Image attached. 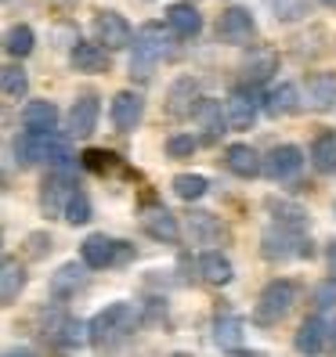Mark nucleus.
Returning <instances> with one entry per match:
<instances>
[{
	"instance_id": "6ab92c4d",
	"label": "nucleus",
	"mask_w": 336,
	"mask_h": 357,
	"mask_svg": "<svg viewBox=\"0 0 336 357\" xmlns=\"http://www.w3.org/2000/svg\"><path fill=\"white\" fill-rule=\"evenodd\" d=\"M166 26H170V33L174 36H181V40H192V36H199L203 33V15H199V8H192V4H170L166 8Z\"/></svg>"
},
{
	"instance_id": "0eeeda50",
	"label": "nucleus",
	"mask_w": 336,
	"mask_h": 357,
	"mask_svg": "<svg viewBox=\"0 0 336 357\" xmlns=\"http://www.w3.org/2000/svg\"><path fill=\"white\" fill-rule=\"evenodd\" d=\"M261 253H264V260H293V257L311 253V249H304V231L271 224L261 235Z\"/></svg>"
},
{
	"instance_id": "2eb2a0df",
	"label": "nucleus",
	"mask_w": 336,
	"mask_h": 357,
	"mask_svg": "<svg viewBox=\"0 0 336 357\" xmlns=\"http://www.w3.org/2000/svg\"><path fill=\"white\" fill-rule=\"evenodd\" d=\"M326 343H329V325L319 318V314H314V318H304L297 335H293V347H297V354H304V357H319L326 350Z\"/></svg>"
},
{
	"instance_id": "393cba45",
	"label": "nucleus",
	"mask_w": 336,
	"mask_h": 357,
	"mask_svg": "<svg viewBox=\"0 0 336 357\" xmlns=\"http://www.w3.org/2000/svg\"><path fill=\"white\" fill-rule=\"evenodd\" d=\"M199 275L210 285H228L235 278V267H232V260H228L221 249H206V253L199 257Z\"/></svg>"
},
{
	"instance_id": "4c0bfd02",
	"label": "nucleus",
	"mask_w": 336,
	"mask_h": 357,
	"mask_svg": "<svg viewBox=\"0 0 336 357\" xmlns=\"http://www.w3.org/2000/svg\"><path fill=\"white\" fill-rule=\"evenodd\" d=\"M196 149H199V141L192 134H174L170 141H166V155L170 159H192Z\"/></svg>"
},
{
	"instance_id": "aec40b11",
	"label": "nucleus",
	"mask_w": 336,
	"mask_h": 357,
	"mask_svg": "<svg viewBox=\"0 0 336 357\" xmlns=\"http://www.w3.org/2000/svg\"><path fill=\"white\" fill-rule=\"evenodd\" d=\"M22 127L29 134H54L58 130V105L54 101H29L22 109Z\"/></svg>"
},
{
	"instance_id": "7c9ffc66",
	"label": "nucleus",
	"mask_w": 336,
	"mask_h": 357,
	"mask_svg": "<svg viewBox=\"0 0 336 357\" xmlns=\"http://www.w3.org/2000/svg\"><path fill=\"white\" fill-rule=\"evenodd\" d=\"M33 47H36V33L29 29V26H11L8 33H4V51L11 54V58H29L33 54Z\"/></svg>"
},
{
	"instance_id": "72a5a7b5",
	"label": "nucleus",
	"mask_w": 336,
	"mask_h": 357,
	"mask_svg": "<svg viewBox=\"0 0 336 357\" xmlns=\"http://www.w3.org/2000/svg\"><path fill=\"white\" fill-rule=\"evenodd\" d=\"M170 188H174V195H177V199L196 202V199H203V195H206L210 181H206L203 174H177V177L170 181Z\"/></svg>"
},
{
	"instance_id": "f704fd0d",
	"label": "nucleus",
	"mask_w": 336,
	"mask_h": 357,
	"mask_svg": "<svg viewBox=\"0 0 336 357\" xmlns=\"http://www.w3.org/2000/svg\"><path fill=\"white\" fill-rule=\"evenodd\" d=\"M264 8L275 15V22H297V18L311 15L307 0H264Z\"/></svg>"
},
{
	"instance_id": "a878e982",
	"label": "nucleus",
	"mask_w": 336,
	"mask_h": 357,
	"mask_svg": "<svg viewBox=\"0 0 336 357\" xmlns=\"http://www.w3.org/2000/svg\"><path fill=\"white\" fill-rule=\"evenodd\" d=\"M242 335H246V321L239 318V314H217V321H214V343L221 350H235L239 354Z\"/></svg>"
},
{
	"instance_id": "5701e85b",
	"label": "nucleus",
	"mask_w": 336,
	"mask_h": 357,
	"mask_svg": "<svg viewBox=\"0 0 336 357\" xmlns=\"http://www.w3.org/2000/svg\"><path fill=\"white\" fill-rule=\"evenodd\" d=\"M22 289H26V267L15 257H4V264H0V303L4 307L18 303Z\"/></svg>"
},
{
	"instance_id": "cd10ccee",
	"label": "nucleus",
	"mask_w": 336,
	"mask_h": 357,
	"mask_svg": "<svg viewBox=\"0 0 336 357\" xmlns=\"http://www.w3.org/2000/svg\"><path fill=\"white\" fill-rule=\"evenodd\" d=\"M311 166L319 174H333L336 170V130H322L311 141Z\"/></svg>"
},
{
	"instance_id": "bb28decb",
	"label": "nucleus",
	"mask_w": 336,
	"mask_h": 357,
	"mask_svg": "<svg viewBox=\"0 0 336 357\" xmlns=\"http://www.w3.org/2000/svg\"><path fill=\"white\" fill-rule=\"evenodd\" d=\"M242 73H246L249 83H264V79H271V73H279V54L271 47L249 51V58L242 61Z\"/></svg>"
},
{
	"instance_id": "6e6552de",
	"label": "nucleus",
	"mask_w": 336,
	"mask_h": 357,
	"mask_svg": "<svg viewBox=\"0 0 336 357\" xmlns=\"http://www.w3.org/2000/svg\"><path fill=\"white\" fill-rule=\"evenodd\" d=\"M257 36V22H254V15H249L246 8H224L221 18H217V40L228 47H246L249 40Z\"/></svg>"
},
{
	"instance_id": "58836bf2",
	"label": "nucleus",
	"mask_w": 336,
	"mask_h": 357,
	"mask_svg": "<svg viewBox=\"0 0 336 357\" xmlns=\"http://www.w3.org/2000/svg\"><path fill=\"white\" fill-rule=\"evenodd\" d=\"M333 303H336V278H326L319 289H314V307L326 310V307H333Z\"/></svg>"
},
{
	"instance_id": "c85d7f7f",
	"label": "nucleus",
	"mask_w": 336,
	"mask_h": 357,
	"mask_svg": "<svg viewBox=\"0 0 336 357\" xmlns=\"http://www.w3.org/2000/svg\"><path fill=\"white\" fill-rule=\"evenodd\" d=\"M188 235H192V242H199V245H214L224 235V224L214 213H192L188 217Z\"/></svg>"
},
{
	"instance_id": "20e7f679",
	"label": "nucleus",
	"mask_w": 336,
	"mask_h": 357,
	"mask_svg": "<svg viewBox=\"0 0 336 357\" xmlns=\"http://www.w3.org/2000/svg\"><path fill=\"white\" fill-rule=\"evenodd\" d=\"M300 296V285L293 282V278H275V282H268L264 292L257 296V307H254V321L257 325H279L286 314L293 310V303H297Z\"/></svg>"
},
{
	"instance_id": "49530a36",
	"label": "nucleus",
	"mask_w": 336,
	"mask_h": 357,
	"mask_svg": "<svg viewBox=\"0 0 336 357\" xmlns=\"http://www.w3.org/2000/svg\"><path fill=\"white\" fill-rule=\"evenodd\" d=\"M322 4H326V8H336V0H322Z\"/></svg>"
},
{
	"instance_id": "b1692460",
	"label": "nucleus",
	"mask_w": 336,
	"mask_h": 357,
	"mask_svg": "<svg viewBox=\"0 0 336 357\" xmlns=\"http://www.w3.org/2000/svg\"><path fill=\"white\" fill-rule=\"evenodd\" d=\"M307 105L314 112L336 109V73H314L307 79Z\"/></svg>"
},
{
	"instance_id": "f257e3e1",
	"label": "nucleus",
	"mask_w": 336,
	"mask_h": 357,
	"mask_svg": "<svg viewBox=\"0 0 336 357\" xmlns=\"http://www.w3.org/2000/svg\"><path fill=\"white\" fill-rule=\"evenodd\" d=\"M11 152H15V162L22 166H36V162H48L51 170L54 166H69L73 162V152H69V137H61L58 130L54 134H18L11 141Z\"/></svg>"
},
{
	"instance_id": "de8ad7c7",
	"label": "nucleus",
	"mask_w": 336,
	"mask_h": 357,
	"mask_svg": "<svg viewBox=\"0 0 336 357\" xmlns=\"http://www.w3.org/2000/svg\"><path fill=\"white\" fill-rule=\"evenodd\" d=\"M170 357H188V354H170Z\"/></svg>"
},
{
	"instance_id": "4468645a",
	"label": "nucleus",
	"mask_w": 336,
	"mask_h": 357,
	"mask_svg": "<svg viewBox=\"0 0 336 357\" xmlns=\"http://www.w3.org/2000/svg\"><path fill=\"white\" fill-rule=\"evenodd\" d=\"M87 264H76V260H69V264H61L54 275H51V296H58V300H73L76 292L87 285Z\"/></svg>"
},
{
	"instance_id": "a211bd4d",
	"label": "nucleus",
	"mask_w": 336,
	"mask_h": 357,
	"mask_svg": "<svg viewBox=\"0 0 336 357\" xmlns=\"http://www.w3.org/2000/svg\"><path fill=\"white\" fill-rule=\"evenodd\" d=\"M69 66L76 73H109V51H105L98 40L87 44V40H76L69 51Z\"/></svg>"
},
{
	"instance_id": "ddd939ff",
	"label": "nucleus",
	"mask_w": 336,
	"mask_h": 357,
	"mask_svg": "<svg viewBox=\"0 0 336 357\" xmlns=\"http://www.w3.org/2000/svg\"><path fill=\"white\" fill-rule=\"evenodd\" d=\"M199 105H203V98H199V83H196L192 76L174 79L170 94H166V112H170L174 119H184V116L199 112Z\"/></svg>"
},
{
	"instance_id": "2f4dec72",
	"label": "nucleus",
	"mask_w": 336,
	"mask_h": 357,
	"mask_svg": "<svg viewBox=\"0 0 336 357\" xmlns=\"http://www.w3.org/2000/svg\"><path fill=\"white\" fill-rule=\"evenodd\" d=\"M0 87H4V98L8 101H22L29 94V76L22 66H4L0 69Z\"/></svg>"
},
{
	"instance_id": "1a4fd4ad",
	"label": "nucleus",
	"mask_w": 336,
	"mask_h": 357,
	"mask_svg": "<svg viewBox=\"0 0 336 357\" xmlns=\"http://www.w3.org/2000/svg\"><path fill=\"white\" fill-rule=\"evenodd\" d=\"M94 36L105 51H119L134 44V29L119 11H98L94 15Z\"/></svg>"
},
{
	"instance_id": "e433bc0d",
	"label": "nucleus",
	"mask_w": 336,
	"mask_h": 357,
	"mask_svg": "<svg viewBox=\"0 0 336 357\" xmlns=\"http://www.w3.org/2000/svg\"><path fill=\"white\" fill-rule=\"evenodd\" d=\"M58 340L66 347H83V343H91V325H83L76 318H66V325L58 328Z\"/></svg>"
},
{
	"instance_id": "c756f323",
	"label": "nucleus",
	"mask_w": 336,
	"mask_h": 357,
	"mask_svg": "<svg viewBox=\"0 0 336 357\" xmlns=\"http://www.w3.org/2000/svg\"><path fill=\"white\" fill-rule=\"evenodd\" d=\"M199 123H203V130H206V141H221L224 127H228V112H221V101H206L199 105Z\"/></svg>"
},
{
	"instance_id": "7ed1b4c3",
	"label": "nucleus",
	"mask_w": 336,
	"mask_h": 357,
	"mask_svg": "<svg viewBox=\"0 0 336 357\" xmlns=\"http://www.w3.org/2000/svg\"><path fill=\"white\" fill-rule=\"evenodd\" d=\"M134 325H138L134 303L116 300V303H109L105 310L94 314V321H91V343H94L98 350H109V347H116L119 340H127V335L134 332Z\"/></svg>"
},
{
	"instance_id": "ea45409f",
	"label": "nucleus",
	"mask_w": 336,
	"mask_h": 357,
	"mask_svg": "<svg viewBox=\"0 0 336 357\" xmlns=\"http://www.w3.org/2000/svg\"><path fill=\"white\" fill-rule=\"evenodd\" d=\"M83 166H87V170H109L112 155L101 152V149H87V152H83Z\"/></svg>"
},
{
	"instance_id": "f8f14e48",
	"label": "nucleus",
	"mask_w": 336,
	"mask_h": 357,
	"mask_svg": "<svg viewBox=\"0 0 336 357\" xmlns=\"http://www.w3.org/2000/svg\"><path fill=\"white\" fill-rule=\"evenodd\" d=\"M141 227H145V235H152L156 242H166V245H174L181 238L177 217L166 206H145L141 209Z\"/></svg>"
},
{
	"instance_id": "423d86ee",
	"label": "nucleus",
	"mask_w": 336,
	"mask_h": 357,
	"mask_svg": "<svg viewBox=\"0 0 336 357\" xmlns=\"http://www.w3.org/2000/svg\"><path fill=\"white\" fill-rule=\"evenodd\" d=\"M131 257V245L119 242L112 235H105V231H98V235H87L80 245V260L87 264L91 271H105V267H116Z\"/></svg>"
},
{
	"instance_id": "a18cd8bd",
	"label": "nucleus",
	"mask_w": 336,
	"mask_h": 357,
	"mask_svg": "<svg viewBox=\"0 0 336 357\" xmlns=\"http://www.w3.org/2000/svg\"><path fill=\"white\" fill-rule=\"evenodd\" d=\"M239 357H264V354H242V350H239Z\"/></svg>"
},
{
	"instance_id": "39448f33",
	"label": "nucleus",
	"mask_w": 336,
	"mask_h": 357,
	"mask_svg": "<svg viewBox=\"0 0 336 357\" xmlns=\"http://www.w3.org/2000/svg\"><path fill=\"white\" fill-rule=\"evenodd\" d=\"M73 192H76L73 162L48 170L44 184H40V209H44V217H66V202H69Z\"/></svg>"
},
{
	"instance_id": "c03bdc74",
	"label": "nucleus",
	"mask_w": 336,
	"mask_h": 357,
	"mask_svg": "<svg viewBox=\"0 0 336 357\" xmlns=\"http://www.w3.org/2000/svg\"><path fill=\"white\" fill-rule=\"evenodd\" d=\"M329 343H333V347H336V325H333V328H329Z\"/></svg>"
},
{
	"instance_id": "9b49d317",
	"label": "nucleus",
	"mask_w": 336,
	"mask_h": 357,
	"mask_svg": "<svg viewBox=\"0 0 336 357\" xmlns=\"http://www.w3.org/2000/svg\"><path fill=\"white\" fill-rule=\"evenodd\" d=\"M304 170V152L297 144H279V149H271L268 159H264V174L271 181H293Z\"/></svg>"
},
{
	"instance_id": "c9c22d12",
	"label": "nucleus",
	"mask_w": 336,
	"mask_h": 357,
	"mask_svg": "<svg viewBox=\"0 0 336 357\" xmlns=\"http://www.w3.org/2000/svg\"><path fill=\"white\" fill-rule=\"evenodd\" d=\"M94 217V206H91V199H87V192H76L69 195V202H66V220L73 224V227H80V224H87Z\"/></svg>"
},
{
	"instance_id": "37998d69",
	"label": "nucleus",
	"mask_w": 336,
	"mask_h": 357,
	"mask_svg": "<svg viewBox=\"0 0 336 357\" xmlns=\"http://www.w3.org/2000/svg\"><path fill=\"white\" fill-rule=\"evenodd\" d=\"M329 278H336V242L329 245Z\"/></svg>"
},
{
	"instance_id": "dca6fc26",
	"label": "nucleus",
	"mask_w": 336,
	"mask_h": 357,
	"mask_svg": "<svg viewBox=\"0 0 336 357\" xmlns=\"http://www.w3.org/2000/svg\"><path fill=\"white\" fill-rule=\"evenodd\" d=\"M224 112H228V127L232 130H249L257 119V98L249 94L246 87H235L224 101Z\"/></svg>"
},
{
	"instance_id": "79ce46f5",
	"label": "nucleus",
	"mask_w": 336,
	"mask_h": 357,
	"mask_svg": "<svg viewBox=\"0 0 336 357\" xmlns=\"http://www.w3.org/2000/svg\"><path fill=\"white\" fill-rule=\"evenodd\" d=\"M4 357H36V354L26 350V347H11V350H4Z\"/></svg>"
},
{
	"instance_id": "4be33fe9",
	"label": "nucleus",
	"mask_w": 336,
	"mask_h": 357,
	"mask_svg": "<svg viewBox=\"0 0 336 357\" xmlns=\"http://www.w3.org/2000/svg\"><path fill=\"white\" fill-rule=\"evenodd\" d=\"M224 166L232 170L235 177H257V174H264V159L249 149V144H228L224 149Z\"/></svg>"
},
{
	"instance_id": "412c9836",
	"label": "nucleus",
	"mask_w": 336,
	"mask_h": 357,
	"mask_svg": "<svg viewBox=\"0 0 336 357\" xmlns=\"http://www.w3.org/2000/svg\"><path fill=\"white\" fill-rule=\"evenodd\" d=\"M300 87L297 83H279V87H271L268 91V98H264V109H268V116H275V119H282V116H297L300 112Z\"/></svg>"
},
{
	"instance_id": "473e14b6",
	"label": "nucleus",
	"mask_w": 336,
	"mask_h": 357,
	"mask_svg": "<svg viewBox=\"0 0 336 357\" xmlns=\"http://www.w3.org/2000/svg\"><path fill=\"white\" fill-rule=\"evenodd\" d=\"M268 209L275 213V224H282V227H297V231L307 227V213L300 206L286 202V199H268Z\"/></svg>"
},
{
	"instance_id": "f03ea898",
	"label": "nucleus",
	"mask_w": 336,
	"mask_h": 357,
	"mask_svg": "<svg viewBox=\"0 0 336 357\" xmlns=\"http://www.w3.org/2000/svg\"><path fill=\"white\" fill-rule=\"evenodd\" d=\"M174 54V40L170 33H166L163 26L149 22V26H141L134 33V54H131V76L138 79H152L156 66L159 61H166Z\"/></svg>"
},
{
	"instance_id": "9d476101",
	"label": "nucleus",
	"mask_w": 336,
	"mask_h": 357,
	"mask_svg": "<svg viewBox=\"0 0 336 357\" xmlns=\"http://www.w3.org/2000/svg\"><path fill=\"white\" fill-rule=\"evenodd\" d=\"M141 116H145V98L138 91H119L109 105V119L119 134H131L141 123Z\"/></svg>"
},
{
	"instance_id": "a19ab883",
	"label": "nucleus",
	"mask_w": 336,
	"mask_h": 357,
	"mask_svg": "<svg viewBox=\"0 0 336 357\" xmlns=\"http://www.w3.org/2000/svg\"><path fill=\"white\" fill-rule=\"evenodd\" d=\"M26 245H29V257L40 260V257H48V253H51V235H29Z\"/></svg>"
},
{
	"instance_id": "f3484780",
	"label": "nucleus",
	"mask_w": 336,
	"mask_h": 357,
	"mask_svg": "<svg viewBox=\"0 0 336 357\" xmlns=\"http://www.w3.org/2000/svg\"><path fill=\"white\" fill-rule=\"evenodd\" d=\"M98 116H101V105L94 94H83L73 101V109H69V134L73 137H91L94 127H98Z\"/></svg>"
}]
</instances>
